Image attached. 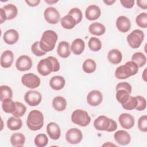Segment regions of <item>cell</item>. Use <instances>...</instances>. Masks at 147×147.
Returning a JSON list of instances; mask_svg holds the SVG:
<instances>
[{
    "label": "cell",
    "instance_id": "1",
    "mask_svg": "<svg viewBox=\"0 0 147 147\" xmlns=\"http://www.w3.org/2000/svg\"><path fill=\"white\" fill-rule=\"evenodd\" d=\"M58 39L57 33L52 30H47L43 32L40 40L39 41L41 49L45 52L52 51L55 47Z\"/></svg>",
    "mask_w": 147,
    "mask_h": 147
},
{
    "label": "cell",
    "instance_id": "2",
    "mask_svg": "<svg viewBox=\"0 0 147 147\" xmlns=\"http://www.w3.org/2000/svg\"><path fill=\"white\" fill-rule=\"evenodd\" d=\"M138 66L133 61H127L124 65L117 67L115 76L118 79H125L135 75L138 71Z\"/></svg>",
    "mask_w": 147,
    "mask_h": 147
},
{
    "label": "cell",
    "instance_id": "3",
    "mask_svg": "<svg viewBox=\"0 0 147 147\" xmlns=\"http://www.w3.org/2000/svg\"><path fill=\"white\" fill-rule=\"evenodd\" d=\"M28 128L32 131L41 129L44 125V115L37 110H33L29 112L26 121Z\"/></svg>",
    "mask_w": 147,
    "mask_h": 147
},
{
    "label": "cell",
    "instance_id": "4",
    "mask_svg": "<svg viewBox=\"0 0 147 147\" xmlns=\"http://www.w3.org/2000/svg\"><path fill=\"white\" fill-rule=\"evenodd\" d=\"M72 122L79 126L84 127L88 125L91 122V117L88 113L82 109H76L74 110L71 114Z\"/></svg>",
    "mask_w": 147,
    "mask_h": 147
},
{
    "label": "cell",
    "instance_id": "5",
    "mask_svg": "<svg viewBox=\"0 0 147 147\" xmlns=\"http://www.w3.org/2000/svg\"><path fill=\"white\" fill-rule=\"evenodd\" d=\"M144 33L140 29H135L133 30L127 36V42L129 45L133 48H139L144 39Z\"/></svg>",
    "mask_w": 147,
    "mask_h": 147
},
{
    "label": "cell",
    "instance_id": "6",
    "mask_svg": "<svg viewBox=\"0 0 147 147\" xmlns=\"http://www.w3.org/2000/svg\"><path fill=\"white\" fill-rule=\"evenodd\" d=\"M21 82L25 87L34 89L40 85L41 80L40 78L33 73L24 74L21 78Z\"/></svg>",
    "mask_w": 147,
    "mask_h": 147
},
{
    "label": "cell",
    "instance_id": "7",
    "mask_svg": "<svg viewBox=\"0 0 147 147\" xmlns=\"http://www.w3.org/2000/svg\"><path fill=\"white\" fill-rule=\"evenodd\" d=\"M25 102L30 106L38 105L42 100V95L40 92L36 90H29L24 95Z\"/></svg>",
    "mask_w": 147,
    "mask_h": 147
},
{
    "label": "cell",
    "instance_id": "8",
    "mask_svg": "<svg viewBox=\"0 0 147 147\" xmlns=\"http://www.w3.org/2000/svg\"><path fill=\"white\" fill-rule=\"evenodd\" d=\"M44 17L47 22L50 24H56L61 20L58 10L54 7H48L44 11Z\"/></svg>",
    "mask_w": 147,
    "mask_h": 147
},
{
    "label": "cell",
    "instance_id": "9",
    "mask_svg": "<svg viewBox=\"0 0 147 147\" xmlns=\"http://www.w3.org/2000/svg\"><path fill=\"white\" fill-rule=\"evenodd\" d=\"M38 72L42 76H45L49 75L53 72V66L51 60L48 58H45L40 60L37 67Z\"/></svg>",
    "mask_w": 147,
    "mask_h": 147
},
{
    "label": "cell",
    "instance_id": "10",
    "mask_svg": "<svg viewBox=\"0 0 147 147\" xmlns=\"http://www.w3.org/2000/svg\"><path fill=\"white\" fill-rule=\"evenodd\" d=\"M65 139L71 144H79L83 139L82 132L78 128H71L66 132Z\"/></svg>",
    "mask_w": 147,
    "mask_h": 147
},
{
    "label": "cell",
    "instance_id": "11",
    "mask_svg": "<svg viewBox=\"0 0 147 147\" xmlns=\"http://www.w3.org/2000/svg\"><path fill=\"white\" fill-rule=\"evenodd\" d=\"M33 64L31 58L27 55H21L16 60V67L20 71L29 70Z\"/></svg>",
    "mask_w": 147,
    "mask_h": 147
},
{
    "label": "cell",
    "instance_id": "12",
    "mask_svg": "<svg viewBox=\"0 0 147 147\" xmlns=\"http://www.w3.org/2000/svg\"><path fill=\"white\" fill-rule=\"evenodd\" d=\"M103 95L100 91L94 90L89 92L87 96V102L91 106H99L102 102Z\"/></svg>",
    "mask_w": 147,
    "mask_h": 147
},
{
    "label": "cell",
    "instance_id": "13",
    "mask_svg": "<svg viewBox=\"0 0 147 147\" xmlns=\"http://www.w3.org/2000/svg\"><path fill=\"white\" fill-rule=\"evenodd\" d=\"M118 121L122 127L125 129H131L135 123L134 118L128 113H122L118 117Z\"/></svg>",
    "mask_w": 147,
    "mask_h": 147
},
{
    "label": "cell",
    "instance_id": "14",
    "mask_svg": "<svg viewBox=\"0 0 147 147\" xmlns=\"http://www.w3.org/2000/svg\"><path fill=\"white\" fill-rule=\"evenodd\" d=\"M116 26L117 29L122 33L127 32L131 28L130 20L126 16H119L116 20Z\"/></svg>",
    "mask_w": 147,
    "mask_h": 147
},
{
    "label": "cell",
    "instance_id": "15",
    "mask_svg": "<svg viewBox=\"0 0 147 147\" xmlns=\"http://www.w3.org/2000/svg\"><path fill=\"white\" fill-rule=\"evenodd\" d=\"M115 141L121 145H126L129 144L131 141V136L125 130H119L117 131L114 135Z\"/></svg>",
    "mask_w": 147,
    "mask_h": 147
},
{
    "label": "cell",
    "instance_id": "16",
    "mask_svg": "<svg viewBox=\"0 0 147 147\" xmlns=\"http://www.w3.org/2000/svg\"><path fill=\"white\" fill-rule=\"evenodd\" d=\"M101 11L99 7L96 5L88 6L85 11L86 18L90 21H94L99 18Z\"/></svg>",
    "mask_w": 147,
    "mask_h": 147
},
{
    "label": "cell",
    "instance_id": "17",
    "mask_svg": "<svg viewBox=\"0 0 147 147\" xmlns=\"http://www.w3.org/2000/svg\"><path fill=\"white\" fill-rule=\"evenodd\" d=\"M110 123V118L105 115H100L94 122V126L99 131H106Z\"/></svg>",
    "mask_w": 147,
    "mask_h": 147
},
{
    "label": "cell",
    "instance_id": "18",
    "mask_svg": "<svg viewBox=\"0 0 147 147\" xmlns=\"http://www.w3.org/2000/svg\"><path fill=\"white\" fill-rule=\"evenodd\" d=\"M47 133L49 137L53 140H58L61 135L59 126L55 122H49L47 126Z\"/></svg>",
    "mask_w": 147,
    "mask_h": 147
},
{
    "label": "cell",
    "instance_id": "19",
    "mask_svg": "<svg viewBox=\"0 0 147 147\" xmlns=\"http://www.w3.org/2000/svg\"><path fill=\"white\" fill-rule=\"evenodd\" d=\"M3 39L6 44L9 45H13L18 41L19 39V33L15 29H9L4 33Z\"/></svg>",
    "mask_w": 147,
    "mask_h": 147
},
{
    "label": "cell",
    "instance_id": "20",
    "mask_svg": "<svg viewBox=\"0 0 147 147\" xmlns=\"http://www.w3.org/2000/svg\"><path fill=\"white\" fill-rule=\"evenodd\" d=\"M14 54L10 50L5 51L1 56V65L4 68L10 67L14 60Z\"/></svg>",
    "mask_w": 147,
    "mask_h": 147
},
{
    "label": "cell",
    "instance_id": "21",
    "mask_svg": "<svg viewBox=\"0 0 147 147\" xmlns=\"http://www.w3.org/2000/svg\"><path fill=\"white\" fill-rule=\"evenodd\" d=\"M71 52V46L68 42L64 41L60 42L57 48V53L60 57L67 58L70 56Z\"/></svg>",
    "mask_w": 147,
    "mask_h": 147
},
{
    "label": "cell",
    "instance_id": "22",
    "mask_svg": "<svg viewBox=\"0 0 147 147\" xmlns=\"http://www.w3.org/2000/svg\"><path fill=\"white\" fill-rule=\"evenodd\" d=\"M65 84V80L61 76H54L49 80V86L54 90L63 89Z\"/></svg>",
    "mask_w": 147,
    "mask_h": 147
},
{
    "label": "cell",
    "instance_id": "23",
    "mask_svg": "<svg viewBox=\"0 0 147 147\" xmlns=\"http://www.w3.org/2000/svg\"><path fill=\"white\" fill-rule=\"evenodd\" d=\"M107 59L109 61L113 64H119L122 60V54L121 52L117 49H111L108 52Z\"/></svg>",
    "mask_w": 147,
    "mask_h": 147
},
{
    "label": "cell",
    "instance_id": "24",
    "mask_svg": "<svg viewBox=\"0 0 147 147\" xmlns=\"http://www.w3.org/2000/svg\"><path fill=\"white\" fill-rule=\"evenodd\" d=\"M85 49L84 41L81 38L75 39L71 45V50L74 54L79 55L82 54Z\"/></svg>",
    "mask_w": 147,
    "mask_h": 147
},
{
    "label": "cell",
    "instance_id": "25",
    "mask_svg": "<svg viewBox=\"0 0 147 147\" xmlns=\"http://www.w3.org/2000/svg\"><path fill=\"white\" fill-rule=\"evenodd\" d=\"M89 32L95 36H100L106 32V28L103 24L100 22H93L88 27Z\"/></svg>",
    "mask_w": 147,
    "mask_h": 147
},
{
    "label": "cell",
    "instance_id": "26",
    "mask_svg": "<svg viewBox=\"0 0 147 147\" xmlns=\"http://www.w3.org/2000/svg\"><path fill=\"white\" fill-rule=\"evenodd\" d=\"M52 106L55 110L63 111L67 107L66 99L61 96H55L52 100Z\"/></svg>",
    "mask_w": 147,
    "mask_h": 147
},
{
    "label": "cell",
    "instance_id": "27",
    "mask_svg": "<svg viewBox=\"0 0 147 147\" xmlns=\"http://www.w3.org/2000/svg\"><path fill=\"white\" fill-rule=\"evenodd\" d=\"M10 142L13 146H23L25 142V137L21 133H16L11 135Z\"/></svg>",
    "mask_w": 147,
    "mask_h": 147
},
{
    "label": "cell",
    "instance_id": "28",
    "mask_svg": "<svg viewBox=\"0 0 147 147\" xmlns=\"http://www.w3.org/2000/svg\"><path fill=\"white\" fill-rule=\"evenodd\" d=\"M22 126V122L20 118L16 117H10L7 121V126L10 130L15 131L19 130Z\"/></svg>",
    "mask_w": 147,
    "mask_h": 147
},
{
    "label": "cell",
    "instance_id": "29",
    "mask_svg": "<svg viewBox=\"0 0 147 147\" xmlns=\"http://www.w3.org/2000/svg\"><path fill=\"white\" fill-rule=\"evenodd\" d=\"M60 23L62 27L65 29H71L77 24L75 20L69 14L63 17L60 20Z\"/></svg>",
    "mask_w": 147,
    "mask_h": 147
},
{
    "label": "cell",
    "instance_id": "30",
    "mask_svg": "<svg viewBox=\"0 0 147 147\" xmlns=\"http://www.w3.org/2000/svg\"><path fill=\"white\" fill-rule=\"evenodd\" d=\"M2 108L4 112L6 113H13L16 109V102L11 98H7L2 102Z\"/></svg>",
    "mask_w": 147,
    "mask_h": 147
},
{
    "label": "cell",
    "instance_id": "31",
    "mask_svg": "<svg viewBox=\"0 0 147 147\" xmlns=\"http://www.w3.org/2000/svg\"><path fill=\"white\" fill-rule=\"evenodd\" d=\"M6 12L7 16V20H11L16 18L18 14V9L16 6L13 4L10 3L5 5L2 7Z\"/></svg>",
    "mask_w": 147,
    "mask_h": 147
},
{
    "label": "cell",
    "instance_id": "32",
    "mask_svg": "<svg viewBox=\"0 0 147 147\" xmlns=\"http://www.w3.org/2000/svg\"><path fill=\"white\" fill-rule=\"evenodd\" d=\"M131 61L136 63L138 67H142L146 63V57L141 52H137L133 53L131 56Z\"/></svg>",
    "mask_w": 147,
    "mask_h": 147
},
{
    "label": "cell",
    "instance_id": "33",
    "mask_svg": "<svg viewBox=\"0 0 147 147\" xmlns=\"http://www.w3.org/2000/svg\"><path fill=\"white\" fill-rule=\"evenodd\" d=\"M83 70L87 74H91L94 72L96 68L95 61L91 59H86L83 63Z\"/></svg>",
    "mask_w": 147,
    "mask_h": 147
},
{
    "label": "cell",
    "instance_id": "34",
    "mask_svg": "<svg viewBox=\"0 0 147 147\" xmlns=\"http://www.w3.org/2000/svg\"><path fill=\"white\" fill-rule=\"evenodd\" d=\"M13 91L11 88L6 85H2L0 87V100L2 102L7 98H12Z\"/></svg>",
    "mask_w": 147,
    "mask_h": 147
},
{
    "label": "cell",
    "instance_id": "35",
    "mask_svg": "<svg viewBox=\"0 0 147 147\" xmlns=\"http://www.w3.org/2000/svg\"><path fill=\"white\" fill-rule=\"evenodd\" d=\"M89 48L94 52H98L102 48V42L100 40L96 37H92L88 42Z\"/></svg>",
    "mask_w": 147,
    "mask_h": 147
},
{
    "label": "cell",
    "instance_id": "36",
    "mask_svg": "<svg viewBox=\"0 0 147 147\" xmlns=\"http://www.w3.org/2000/svg\"><path fill=\"white\" fill-rule=\"evenodd\" d=\"M34 142L37 147H44L48 143V138L45 134H38L35 137Z\"/></svg>",
    "mask_w": 147,
    "mask_h": 147
},
{
    "label": "cell",
    "instance_id": "37",
    "mask_svg": "<svg viewBox=\"0 0 147 147\" xmlns=\"http://www.w3.org/2000/svg\"><path fill=\"white\" fill-rule=\"evenodd\" d=\"M116 99L121 105L125 103L130 96V94L125 90L119 89L116 91Z\"/></svg>",
    "mask_w": 147,
    "mask_h": 147
},
{
    "label": "cell",
    "instance_id": "38",
    "mask_svg": "<svg viewBox=\"0 0 147 147\" xmlns=\"http://www.w3.org/2000/svg\"><path fill=\"white\" fill-rule=\"evenodd\" d=\"M137 102L136 96H133L130 95L127 100L123 104H122V107L125 110H132L136 109L137 106Z\"/></svg>",
    "mask_w": 147,
    "mask_h": 147
},
{
    "label": "cell",
    "instance_id": "39",
    "mask_svg": "<svg viewBox=\"0 0 147 147\" xmlns=\"http://www.w3.org/2000/svg\"><path fill=\"white\" fill-rule=\"evenodd\" d=\"M136 24L140 28H146L147 27V13H141L136 18Z\"/></svg>",
    "mask_w": 147,
    "mask_h": 147
},
{
    "label": "cell",
    "instance_id": "40",
    "mask_svg": "<svg viewBox=\"0 0 147 147\" xmlns=\"http://www.w3.org/2000/svg\"><path fill=\"white\" fill-rule=\"evenodd\" d=\"M16 110L12 113V115L14 117L20 118L22 117L26 111V106L21 102H16Z\"/></svg>",
    "mask_w": 147,
    "mask_h": 147
},
{
    "label": "cell",
    "instance_id": "41",
    "mask_svg": "<svg viewBox=\"0 0 147 147\" xmlns=\"http://www.w3.org/2000/svg\"><path fill=\"white\" fill-rule=\"evenodd\" d=\"M69 15L71 16L76 21V24L80 23L83 18V14L80 9L78 7L72 8L68 12Z\"/></svg>",
    "mask_w": 147,
    "mask_h": 147
},
{
    "label": "cell",
    "instance_id": "42",
    "mask_svg": "<svg viewBox=\"0 0 147 147\" xmlns=\"http://www.w3.org/2000/svg\"><path fill=\"white\" fill-rule=\"evenodd\" d=\"M31 51L32 52V53L37 56H43L44 55H45L47 53V52L43 51L40 47V43L39 41H36L34 42L31 46Z\"/></svg>",
    "mask_w": 147,
    "mask_h": 147
},
{
    "label": "cell",
    "instance_id": "43",
    "mask_svg": "<svg viewBox=\"0 0 147 147\" xmlns=\"http://www.w3.org/2000/svg\"><path fill=\"white\" fill-rule=\"evenodd\" d=\"M137 104L135 109L137 111H143L146 107V99L140 95L136 96Z\"/></svg>",
    "mask_w": 147,
    "mask_h": 147
},
{
    "label": "cell",
    "instance_id": "44",
    "mask_svg": "<svg viewBox=\"0 0 147 147\" xmlns=\"http://www.w3.org/2000/svg\"><path fill=\"white\" fill-rule=\"evenodd\" d=\"M138 127L142 132L147 131V116L144 115L141 116L138 120Z\"/></svg>",
    "mask_w": 147,
    "mask_h": 147
},
{
    "label": "cell",
    "instance_id": "45",
    "mask_svg": "<svg viewBox=\"0 0 147 147\" xmlns=\"http://www.w3.org/2000/svg\"><path fill=\"white\" fill-rule=\"evenodd\" d=\"M119 89L125 90L130 94L131 92L132 87L127 82H120L118 84H117L115 87L116 91Z\"/></svg>",
    "mask_w": 147,
    "mask_h": 147
},
{
    "label": "cell",
    "instance_id": "46",
    "mask_svg": "<svg viewBox=\"0 0 147 147\" xmlns=\"http://www.w3.org/2000/svg\"><path fill=\"white\" fill-rule=\"evenodd\" d=\"M52 61V64H53V72H57L59 71V70L60 69V63L58 61V60L53 57V56H48V57Z\"/></svg>",
    "mask_w": 147,
    "mask_h": 147
},
{
    "label": "cell",
    "instance_id": "47",
    "mask_svg": "<svg viewBox=\"0 0 147 147\" xmlns=\"http://www.w3.org/2000/svg\"><path fill=\"white\" fill-rule=\"evenodd\" d=\"M120 3L123 7L126 9H131L133 7L135 1L134 0H121Z\"/></svg>",
    "mask_w": 147,
    "mask_h": 147
},
{
    "label": "cell",
    "instance_id": "48",
    "mask_svg": "<svg viewBox=\"0 0 147 147\" xmlns=\"http://www.w3.org/2000/svg\"><path fill=\"white\" fill-rule=\"evenodd\" d=\"M117 122L114 121L112 119H110V123L109 125V126L107 129V130H106V131L108 132H113L115 130H117Z\"/></svg>",
    "mask_w": 147,
    "mask_h": 147
},
{
    "label": "cell",
    "instance_id": "49",
    "mask_svg": "<svg viewBox=\"0 0 147 147\" xmlns=\"http://www.w3.org/2000/svg\"><path fill=\"white\" fill-rule=\"evenodd\" d=\"M7 20V16L3 8H0V24L3 23Z\"/></svg>",
    "mask_w": 147,
    "mask_h": 147
},
{
    "label": "cell",
    "instance_id": "50",
    "mask_svg": "<svg viewBox=\"0 0 147 147\" xmlns=\"http://www.w3.org/2000/svg\"><path fill=\"white\" fill-rule=\"evenodd\" d=\"M137 6H138L140 8L142 9H147V1L146 0H138L137 1Z\"/></svg>",
    "mask_w": 147,
    "mask_h": 147
},
{
    "label": "cell",
    "instance_id": "51",
    "mask_svg": "<svg viewBox=\"0 0 147 147\" xmlns=\"http://www.w3.org/2000/svg\"><path fill=\"white\" fill-rule=\"evenodd\" d=\"M25 2L27 3L28 5H29V6L31 7H35L38 5V4L40 2V0H28V1H25Z\"/></svg>",
    "mask_w": 147,
    "mask_h": 147
},
{
    "label": "cell",
    "instance_id": "52",
    "mask_svg": "<svg viewBox=\"0 0 147 147\" xmlns=\"http://www.w3.org/2000/svg\"><path fill=\"white\" fill-rule=\"evenodd\" d=\"M103 2L106 5L109 6V5H112L114 2H115V0H104Z\"/></svg>",
    "mask_w": 147,
    "mask_h": 147
},
{
    "label": "cell",
    "instance_id": "53",
    "mask_svg": "<svg viewBox=\"0 0 147 147\" xmlns=\"http://www.w3.org/2000/svg\"><path fill=\"white\" fill-rule=\"evenodd\" d=\"M142 78L143 79V80L145 81V82H146L147 81V76H146V68H145L144 71H143V73H142Z\"/></svg>",
    "mask_w": 147,
    "mask_h": 147
},
{
    "label": "cell",
    "instance_id": "54",
    "mask_svg": "<svg viewBox=\"0 0 147 147\" xmlns=\"http://www.w3.org/2000/svg\"><path fill=\"white\" fill-rule=\"evenodd\" d=\"M44 2L47 3H48V5H53L54 3H56L58 2V1H55V0H45Z\"/></svg>",
    "mask_w": 147,
    "mask_h": 147
},
{
    "label": "cell",
    "instance_id": "55",
    "mask_svg": "<svg viewBox=\"0 0 147 147\" xmlns=\"http://www.w3.org/2000/svg\"><path fill=\"white\" fill-rule=\"evenodd\" d=\"M107 144H108V145H107V144H103L102 146H110H110H111V145H112V146H117L116 145L113 144H111V143H110V144H109V142H107Z\"/></svg>",
    "mask_w": 147,
    "mask_h": 147
}]
</instances>
